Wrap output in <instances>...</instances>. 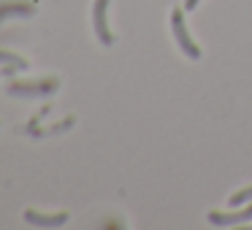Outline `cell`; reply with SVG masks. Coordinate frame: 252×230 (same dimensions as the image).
Segmentation results:
<instances>
[{
	"mask_svg": "<svg viewBox=\"0 0 252 230\" xmlns=\"http://www.w3.org/2000/svg\"><path fill=\"white\" fill-rule=\"evenodd\" d=\"M171 30H174V38H176V44L182 46V52H185L190 60H201V49H198V44L190 38V33H187L185 11H182V8H174V11H171Z\"/></svg>",
	"mask_w": 252,
	"mask_h": 230,
	"instance_id": "6da1fadb",
	"label": "cell"
},
{
	"mask_svg": "<svg viewBox=\"0 0 252 230\" xmlns=\"http://www.w3.org/2000/svg\"><path fill=\"white\" fill-rule=\"evenodd\" d=\"M60 87L55 76L52 79H38V82H11L8 84V95H19V98H35V95H52Z\"/></svg>",
	"mask_w": 252,
	"mask_h": 230,
	"instance_id": "7a4b0ae2",
	"label": "cell"
},
{
	"mask_svg": "<svg viewBox=\"0 0 252 230\" xmlns=\"http://www.w3.org/2000/svg\"><path fill=\"white\" fill-rule=\"evenodd\" d=\"M106 11H109V0H95L93 6V19H95V35L103 46H111L114 44V33L109 30V19H106Z\"/></svg>",
	"mask_w": 252,
	"mask_h": 230,
	"instance_id": "3957f363",
	"label": "cell"
},
{
	"mask_svg": "<svg viewBox=\"0 0 252 230\" xmlns=\"http://www.w3.org/2000/svg\"><path fill=\"white\" fill-rule=\"evenodd\" d=\"M25 222L38 225V228H60V225L68 222V211H57V214H41L35 208H25Z\"/></svg>",
	"mask_w": 252,
	"mask_h": 230,
	"instance_id": "277c9868",
	"label": "cell"
},
{
	"mask_svg": "<svg viewBox=\"0 0 252 230\" xmlns=\"http://www.w3.org/2000/svg\"><path fill=\"white\" fill-rule=\"evenodd\" d=\"M33 0H0V22H6L8 17H33Z\"/></svg>",
	"mask_w": 252,
	"mask_h": 230,
	"instance_id": "5b68a950",
	"label": "cell"
},
{
	"mask_svg": "<svg viewBox=\"0 0 252 230\" xmlns=\"http://www.w3.org/2000/svg\"><path fill=\"white\" fill-rule=\"evenodd\" d=\"M252 219V206H247L244 211H236V214H222V211H209V222L217 225V228H228V225H239Z\"/></svg>",
	"mask_w": 252,
	"mask_h": 230,
	"instance_id": "8992f818",
	"label": "cell"
},
{
	"mask_svg": "<svg viewBox=\"0 0 252 230\" xmlns=\"http://www.w3.org/2000/svg\"><path fill=\"white\" fill-rule=\"evenodd\" d=\"M0 62H6V65L0 68V73H14V71H28V60L25 57H19V55H11V52H3L0 49Z\"/></svg>",
	"mask_w": 252,
	"mask_h": 230,
	"instance_id": "52a82bcc",
	"label": "cell"
},
{
	"mask_svg": "<svg viewBox=\"0 0 252 230\" xmlns=\"http://www.w3.org/2000/svg\"><path fill=\"white\" fill-rule=\"evenodd\" d=\"M247 201H252V187H244V190L230 195V206H244Z\"/></svg>",
	"mask_w": 252,
	"mask_h": 230,
	"instance_id": "ba28073f",
	"label": "cell"
},
{
	"mask_svg": "<svg viewBox=\"0 0 252 230\" xmlns=\"http://www.w3.org/2000/svg\"><path fill=\"white\" fill-rule=\"evenodd\" d=\"M198 3H201V0H185V8H187V11H192V8L198 6Z\"/></svg>",
	"mask_w": 252,
	"mask_h": 230,
	"instance_id": "9c48e42d",
	"label": "cell"
}]
</instances>
